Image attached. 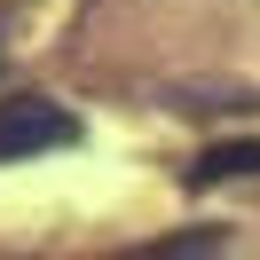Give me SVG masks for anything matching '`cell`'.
<instances>
[{"label":"cell","instance_id":"1","mask_svg":"<svg viewBox=\"0 0 260 260\" xmlns=\"http://www.w3.org/2000/svg\"><path fill=\"white\" fill-rule=\"evenodd\" d=\"M79 118L48 95H8L0 103V158H40V150H71Z\"/></svg>","mask_w":260,"mask_h":260},{"label":"cell","instance_id":"2","mask_svg":"<svg viewBox=\"0 0 260 260\" xmlns=\"http://www.w3.org/2000/svg\"><path fill=\"white\" fill-rule=\"evenodd\" d=\"M221 229H174V237H158V244H126V252H111V260H221Z\"/></svg>","mask_w":260,"mask_h":260},{"label":"cell","instance_id":"3","mask_svg":"<svg viewBox=\"0 0 260 260\" xmlns=\"http://www.w3.org/2000/svg\"><path fill=\"white\" fill-rule=\"evenodd\" d=\"M229 174H260V142H213L205 158L189 166V189H213V181H229Z\"/></svg>","mask_w":260,"mask_h":260}]
</instances>
